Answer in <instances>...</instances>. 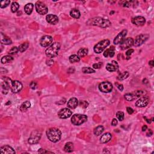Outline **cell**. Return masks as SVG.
<instances>
[{
	"instance_id": "f35d334b",
	"label": "cell",
	"mask_w": 154,
	"mask_h": 154,
	"mask_svg": "<svg viewBox=\"0 0 154 154\" xmlns=\"http://www.w3.org/2000/svg\"><path fill=\"white\" fill-rule=\"evenodd\" d=\"M116 116H117V118L119 119V120L122 121V120H123L124 118H125V114H124L123 112H122V111H118L116 114Z\"/></svg>"
},
{
	"instance_id": "6da1fadb",
	"label": "cell",
	"mask_w": 154,
	"mask_h": 154,
	"mask_svg": "<svg viewBox=\"0 0 154 154\" xmlns=\"http://www.w3.org/2000/svg\"><path fill=\"white\" fill-rule=\"evenodd\" d=\"M87 24L88 25L98 26L102 28H107L111 25V22L109 20L100 17H96L89 19Z\"/></svg>"
},
{
	"instance_id": "5b68a950",
	"label": "cell",
	"mask_w": 154,
	"mask_h": 154,
	"mask_svg": "<svg viewBox=\"0 0 154 154\" xmlns=\"http://www.w3.org/2000/svg\"><path fill=\"white\" fill-rule=\"evenodd\" d=\"M146 94V91L144 90H137L131 93H127L125 95L126 100L128 101H133L137 98L144 96Z\"/></svg>"
},
{
	"instance_id": "83f0119b",
	"label": "cell",
	"mask_w": 154,
	"mask_h": 154,
	"mask_svg": "<svg viewBox=\"0 0 154 154\" xmlns=\"http://www.w3.org/2000/svg\"><path fill=\"white\" fill-rule=\"evenodd\" d=\"M1 43L4 44V45H10L12 44V42L11 39L8 37H7L6 36H4V35L3 34V33L1 34Z\"/></svg>"
},
{
	"instance_id": "f907efd6",
	"label": "cell",
	"mask_w": 154,
	"mask_h": 154,
	"mask_svg": "<svg viewBox=\"0 0 154 154\" xmlns=\"http://www.w3.org/2000/svg\"><path fill=\"white\" fill-rule=\"evenodd\" d=\"M46 64H48V66H51L52 65H53L54 64V61L53 60H47V62H46Z\"/></svg>"
},
{
	"instance_id": "7dc6e473",
	"label": "cell",
	"mask_w": 154,
	"mask_h": 154,
	"mask_svg": "<svg viewBox=\"0 0 154 154\" xmlns=\"http://www.w3.org/2000/svg\"><path fill=\"white\" fill-rule=\"evenodd\" d=\"M127 111L129 114H132L133 113H134V111L133 109L131 108V107H127Z\"/></svg>"
},
{
	"instance_id": "f546056e",
	"label": "cell",
	"mask_w": 154,
	"mask_h": 154,
	"mask_svg": "<svg viewBox=\"0 0 154 154\" xmlns=\"http://www.w3.org/2000/svg\"><path fill=\"white\" fill-rule=\"evenodd\" d=\"M104 130V127L100 125V126H98L96 128H95L93 131V133L94 134V135H97V136H99L102 133H103Z\"/></svg>"
},
{
	"instance_id": "3957f363",
	"label": "cell",
	"mask_w": 154,
	"mask_h": 154,
	"mask_svg": "<svg viewBox=\"0 0 154 154\" xmlns=\"http://www.w3.org/2000/svg\"><path fill=\"white\" fill-rule=\"evenodd\" d=\"M61 44L60 42H54L46 50V55L49 58H54L57 56L60 50Z\"/></svg>"
},
{
	"instance_id": "8992f818",
	"label": "cell",
	"mask_w": 154,
	"mask_h": 154,
	"mask_svg": "<svg viewBox=\"0 0 154 154\" xmlns=\"http://www.w3.org/2000/svg\"><path fill=\"white\" fill-rule=\"evenodd\" d=\"M110 43V40L108 39H105L99 42L94 46V51L96 54H100L106 48Z\"/></svg>"
},
{
	"instance_id": "e0dca14e",
	"label": "cell",
	"mask_w": 154,
	"mask_h": 154,
	"mask_svg": "<svg viewBox=\"0 0 154 154\" xmlns=\"http://www.w3.org/2000/svg\"><path fill=\"white\" fill-rule=\"evenodd\" d=\"M127 30H123L120 33H119L118 36H117L116 38H114V44L118 45V44L121 43V42L123 41L124 39H125V36H127Z\"/></svg>"
},
{
	"instance_id": "cb8c5ba5",
	"label": "cell",
	"mask_w": 154,
	"mask_h": 154,
	"mask_svg": "<svg viewBox=\"0 0 154 154\" xmlns=\"http://www.w3.org/2000/svg\"><path fill=\"white\" fill-rule=\"evenodd\" d=\"M115 54V48L114 46H111L110 48L105 50L104 53V56L105 57H113Z\"/></svg>"
},
{
	"instance_id": "ee69618b",
	"label": "cell",
	"mask_w": 154,
	"mask_h": 154,
	"mask_svg": "<svg viewBox=\"0 0 154 154\" xmlns=\"http://www.w3.org/2000/svg\"><path fill=\"white\" fill-rule=\"evenodd\" d=\"M36 86H37V83L36 82H35V81H32V82L30 83V88L32 89H36Z\"/></svg>"
},
{
	"instance_id": "e575fe53",
	"label": "cell",
	"mask_w": 154,
	"mask_h": 154,
	"mask_svg": "<svg viewBox=\"0 0 154 154\" xmlns=\"http://www.w3.org/2000/svg\"><path fill=\"white\" fill-rule=\"evenodd\" d=\"M29 46V43L28 42H24V43H22L19 46V51L21 52V53H23V52L25 51L27 49V48H28Z\"/></svg>"
},
{
	"instance_id": "7402d4cb",
	"label": "cell",
	"mask_w": 154,
	"mask_h": 154,
	"mask_svg": "<svg viewBox=\"0 0 154 154\" xmlns=\"http://www.w3.org/2000/svg\"><path fill=\"white\" fill-rule=\"evenodd\" d=\"M112 138V135L110 133H107L102 135L100 138V142L101 143H107L111 140Z\"/></svg>"
},
{
	"instance_id": "c3c4849f",
	"label": "cell",
	"mask_w": 154,
	"mask_h": 154,
	"mask_svg": "<svg viewBox=\"0 0 154 154\" xmlns=\"http://www.w3.org/2000/svg\"><path fill=\"white\" fill-rule=\"evenodd\" d=\"M118 120L116 119H113L112 122H111V125L112 126H116L118 125Z\"/></svg>"
},
{
	"instance_id": "f1b7e54d",
	"label": "cell",
	"mask_w": 154,
	"mask_h": 154,
	"mask_svg": "<svg viewBox=\"0 0 154 154\" xmlns=\"http://www.w3.org/2000/svg\"><path fill=\"white\" fill-rule=\"evenodd\" d=\"M31 107V103L29 101H25L24 102V103H22V104L21 105V107H20V110L22 112H24V111H26L28 110V109L30 108Z\"/></svg>"
},
{
	"instance_id": "bcb514c9",
	"label": "cell",
	"mask_w": 154,
	"mask_h": 154,
	"mask_svg": "<svg viewBox=\"0 0 154 154\" xmlns=\"http://www.w3.org/2000/svg\"><path fill=\"white\" fill-rule=\"evenodd\" d=\"M133 53H134V49H129L127 51V53H126V55H127V56H130V55L132 54Z\"/></svg>"
},
{
	"instance_id": "f5cc1de1",
	"label": "cell",
	"mask_w": 154,
	"mask_h": 154,
	"mask_svg": "<svg viewBox=\"0 0 154 154\" xmlns=\"http://www.w3.org/2000/svg\"><path fill=\"white\" fill-rule=\"evenodd\" d=\"M143 118L144 119H145V120H146V122H147L148 123H151V120H150V119H147V118H146V117H144V118Z\"/></svg>"
},
{
	"instance_id": "277c9868",
	"label": "cell",
	"mask_w": 154,
	"mask_h": 154,
	"mask_svg": "<svg viewBox=\"0 0 154 154\" xmlns=\"http://www.w3.org/2000/svg\"><path fill=\"white\" fill-rule=\"evenodd\" d=\"M87 120V116L84 114H77L72 116L71 122L74 125L78 126L86 122Z\"/></svg>"
},
{
	"instance_id": "4fadbf2b",
	"label": "cell",
	"mask_w": 154,
	"mask_h": 154,
	"mask_svg": "<svg viewBox=\"0 0 154 154\" xmlns=\"http://www.w3.org/2000/svg\"><path fill=\"white\" fill-rule=\"evenodd\" d=\"M52 42H53V38L48 35L42 37L40 40V45L42 47H47L52 43Z\"/></svg>"
},
{
	"instance_id": "ab89813d",
	"label": "cell",
	"mask_w": 154,
	"mask_h": 154,
	"mask_svg": "<svg viewBox=\"0 0 154 154\" xmlns=\"http://www.w3.org/2000/svg\"><path fill=\"white\" fill-rule=\"evenodd\" d=\"M19 51V48L16 47V46H14V47H13L12 48V49H11L10 51L9 52V54H15L18 53V52Z\"/></svg>"
},
{
	"instance_id": "44dd1931",
	"label": "cell",
	"mask_w": 154,
	"mask_h": 154,
	"mask_svg": "<svg viewBox=\"0 0 154 154\" xmlns=\"http://www.w3.org/2000/svg\"><path fill=\"white\" fill-rule=\"evenodd\" d=\"M0 151H1V153H12V154L15 153V151H14V149H13L11 146L9 145H5V146H1Z\"/></svg>"
},
{
	"instance_id": "816d5d0a",
	"label": "cell",
	"mask_w": 154,
	"mask_h": 154,
	"mask_svg": "<svg viewBox=\"0 0 154 154\" xmlns=\"http://www.w3.org/2000/svg\"><path fill=\"white\" fill-rule=\"evenodd\" d=\"M147 129H148V127L146 125H144V126H143V127H142V131H146V130H147Z\"/></svg>"
},
{
	"instance_id": "4316f807",
	"label": "cell",
	"mask_w": 154,
	"mask_h": 154,
	"mask_svg": "<svg viewBox=\"0 0 154 154\" xmlns=\"http://www.w3.org/2000/svg\"><path fill=\"white\" fill-rule=\"evenodd\" d=\"M74 144L72 142H68L65 144L64 147V151L66 152H72L74 151Z\"/></svg>"
},
{
	"instance_id": "4dcf8cb0",
	"label": "cell",
	"mask_w": 154,
	"mask_h": 154,
	"mask_svg": "<svg viewBox=\"0 0 154 154\" xmlns=\"http://www.w3.org/2000/svg\"><path fill=\"white\" fill-rule=\"evenodd\" d=\"M88 52L89 51L87 48H81V49L78 51V55L79 57H84L87 55Z\"/></svg>"
},
{
	"instance_id": "f6af8a7d",
	"label": "cell",
	"mask_w": 154,
	"mask_h": 154,
	"mask_svg": "<svg viewBox=\"0 0 154 154\" xmlns=\"http://www.w3.org/2000/svg\"><path fill=\"white\" fill-rule=\"evenodd\" d=\"M38 152L40 153H53V152H51L47 151H46V150L44 149H40L38 151Z\"/></svg>"
},
{
	"instance_id": "b9f144b4",
	"label": "cell",
	"mask_w": 154,
	"mask_h": 154,
	"mask_svg": "<svg viewBox=\"0 0 154 154\" xmlns=\"http://www.w3.org/2000/svg\"><path fill=\"white\" fill-rule=\"evenodd\" d=\"M102 66V63L99 62L98 63H94L93 64V68L94 69H99L101 68V66Z\"/></svg>"
},
{
	"instance_id": "d6a6232c",
	"label": "cell",
	"mask_w": 154,
	"mask_h": 154,
	"mask_svg": "<svg viewBox=\"0 0 154 154\" xmlns=\"http://www.w3.org/2000/svg\"><path fill=\"white\" fill-rule=\"evenodd\" d=\"M129 75V72H127V71L122 72V73L120 74L119 75H118V80H120V81L124 80V79H125L126 78H127L128 77Z\"/></svg>"
},
{
	"instance_id": "1f68e13d",
	"label": "cell",
	"mask_w": 154,
	"mask_h": 154,
	"mask_svg": "<svg viewBox=\"0 0 154 154\" xmlns=\"http://www.w3.org/2000/svg\"><path fill=\"white\" fill-rule=\"evenodd\" d=\"M13 60V58L12 56H10V55H5V56H4L1 58V62L3 64H5L12 62Z\"/></svg>"
},
{
	"instance_id": "8fae6325",
	"label": "cell",
	"mask_w": 154,
	"mask_h": 154,
	"mask_svg": "<svg viewBox=\"0 0 154 154\" xmlns=\"http://www.w3.org/2000/svg\"><path fill=\"white\" fill-rule=\"evenodd\" d=\"M134 39L132 38H128L124 39L121 43H120V48L122 50H125L128 48H129L133 45Z\"/></svg>"
},
{
	"instance_id": "2e32d148",
	"label": "cell",
	"mask_w": 154,
	"mask_h": 154,
	"mask_svg": "<svg viewBox=\"0 0 154 154\" xmlns=\"http://www.w3.org/2000/svg\"><path fill=\"white\" fill-rule=\"evenodd\" d=\"M12 81L11 79L8 77H5L3 79V81L1 83V86L2 88L4 90H5V93H7L9 89H11V87H12Z\"/></svg>"
},
{
	"instance_id": "db71d44e",
	"label": "cell",
	"mask_w": 154,
	"mask_h": 154,
	"mask_svg": "<svg viewBox=\"0 0 154 154\" xmlns=\"http://www.w3.org/2000/svg\"><path fill=\"white\" fill-rule=\"evenodd\" d=\"M152 135V131L151 129H149V133L147 134V135L148 136H151Z\"/></svg>"
},
{
	"instance_id": "8d00e7d4",
	"label": "cell",
	"mask_w": 154,
	"mask_h": 154,
	"mask_svg": "<svg viewBox=\"0 0 154 154\" xmlns=\"http://www.w3.org/2000/svg\"><path fill=\"white\" fill-rule=\"evenodd\" d=\"M82 71L85 74H92L95 72V70H94L93 68H91L90 67H84L82 69Z\"/></svg>"
},
{
	"instance_id": "7bdbcfd3",
	"label": "cell",
	"mask_w": 154,
	"mask_h": 154,
	"mask_svg": "<svg viewBox=\"0 0 154 154\" xmlns=\"http://www.w3.org/2000/svg\"><path fill=\"white\" fill-rule=\"evenodd\" d=\"M79 105H80L82 107H83V108H87V107H88V103L85 101H80V102H79Z\"/></svg>"
},
{
	"instance_id": "5bb4252c",
	"label": "cell",
	"mask_w": 154,
	"mask_h": 154,
	"mask_svg": "<svg viewBox=\"0 0 154 154\" xmlns=\"http://www.w3.org/2000/svg\"><path fill=\"white\" fill-rule=\"evenodd\" d=\"M149 98L148 96H143L141 97L135 103V106L137 107H144L147 106L149 103Z\"/></svg>"
},
{
	"instance_id": "74e56055",
	"label": "cell",
	"mask_w": 154,
	"mask_h": 154,
	"mask_svg": "<svg viewBox=\"0 0 154 154\" xmlns=\"http://www.w3.org/2000/svg\"><path fill=\"white\" fill-rule=\"evenodd\" d=\"M10 0H4V1H1L0 2V7L1 9H4L7 7L10 4Z\"/></svg>"
},
{
	"instance_id": "681fc988",
	"label": "cell",
	"mask_w": 154,
	"mask_h": 154,
	"mask_svg": "<svg viewBox=\"0 0 154 154\" xmlns=\"http://www.w3.org/2000/svg\"><path fill=\"white\" fill-rule=\"evenodd\" d=\"M116 85L117 86V87H118L119 90H120V91H123V85H122V84H118V83H116Z\"/></svg>"
},
{
	"instance_id": "9c48e42d",
	"label": "cell",
	"mask_w": 154,
	"mask_h": 154,
	"mask_svg": "<svg viewBox=\"0 0 154 154\" xmlns=\"http://www.w3.org/2000/svg\"><path fill=\"white\" fill-rule=\"evenodd\" d=\"M149 38V34H140L138 35V36L136 37V38L135 39V40H134V44L133 45L135 46H141L145 42L146 40L148 39V38Z\"/></svg>"
},
{
	"instance_id": "ffe728a7",
	"label": "cell",
	"mask_w": 154,
	"mask_h": 154,
	"mask_svg": "<svg viewBox=\"0 0 154 154\" xmlns=\"http://www.w3.org/2000/svg\"><path fill=\"white\" fill-rule=\"evenodd\" d=\"M46 20L48 23L51 24L52 25H55V24H57L59 21L58 16L52 14H48V15L46 16Z\"/></svg>"
},
{
	"instance_id": "11a10c76",
	"label": "cell",
	"mask_w": 154,
	"mask_h": 154,
	"mask_svg": "<svg viewBox=\"0 0 154 154\" xmlns=\"http://www.w3.org/2000/svg\"><path fill=\"white\" fill-rule=\"evenodd\" d=\"M149 65H150V66H152V67H153V66H154V63H153V60L150 61L149 63Z\"/></svg>"
},
{
	"instance_id": "30bf717a",
	"label": "cell",
	"mask_w": 154,
	"mask_h": 154,
	"mask_svg": "<svg viewBox=\"0 0 154 154\" xmlns=\"http://www.w3.org/2000/svg\"><path fill=\"white\" fill-rule=\"evenodd\" d=\"M99 89L103 93H109L113 90V85L108 81H104L99 84Z\"/></svg>"
},
{
	"instance_id": "ba28073f",
	"label": "cell",
	"mask_w": 154,
	"mask_h": 154,
	"mask_svg": "<svg viewBox=\"0 0 154 154\" xmlns=\"http://www.w3.org/2000/svg\"><path fill=\"white\" fill-rule=\"evenodd\" d=\"M35 8H36V12L41 15L46 14L48 12L47 6L41 1L36 2V4H35Z\"/></svg>"
},
{
	"instance_id": "60d3db41",
	"label": "cell",
	"mask_w": 154,
	"mask_h": 154,
	"mask_svg": "<svg viewBox=\"0 0 154 154\" xmlns=\"http://www.w3.org/2000/svg\"><path fill=\"white\" fill-rule=\"evenodd\" d=\"M131 3H133V1H126L123 2V6L126 7H129L131 6Z\"/></svg>"
},
{
	"instance_id": "9a60e30c",
	"label": "cell",
	"mask_w": 154,
	"mask_h": 154,
	"mask_svg": "<svg viewBox=\"0 0 154 154\" xmlns=\"http://www.w3.org/2000/svg\"><path fill=\"white\" fill-rule=\"evenodd\" d=\"M72 115V111H70L69 108H64L59 111L58 113V116L60 119H65L70 118V116Z\"/></svg>"
},
{
	"instance_id": "d4e9b609",
	"label": "cell",
	"mask_w": 154,
	"mask_h": 154,
	"mask_svg": "<svg viewBox=\"0 0 154 154\" xmlns=\"http://www.w3.org/2000/svg\"><path fill=\"white\" fill-rule=\"evenodd\" d=\"M70 15L72 16V18H75V19H78V18H80L81 13L78 10V9H74L71 10L70 12Z\"/></svg>"
},
{
	"instance_id": "ac0fdd59",
	"label": "cell",
	"mask_w": 154,
	"mask_h": 154,
	"mask_svg": "<svg viewBox=\"0 0 154 154\" xmlns=\"http://www.w3.org/2000/svg\"><path fill=\"white\" fill-rule=\"evenodd\" d=\"M145 22V18L143 16H136L132 19V23L137 26H143Z\"/></svg>"
},
{
	"instance_id": "d590c367",
	"label": "cell",
	"mask_w": 154,
	"mask_h": 154,
	"mask_svg": "<svg viewBox=\"0 0 154 154\" xmlns=\"http://www.w3.org/2000/svg\"><path fill=\"white\" fill-rule=\"evenodd\" d=\"M19 8V4L16 2H13L12 5H11V11L12 13H15L18 10Z\"/></svg>"
},
{
	"instance_id": "d6986e66",
	"label": "cell",
	"mask_w": 154,
	"mask_h": 154,
	"mask_svg": "<svg viewBox=\"0 0 154 154\" xmlns=\"http://www.w3.org/2000/svg\"><path fill=\"white\" fill-rule=\"evenodd\" d=\"M106 69L109 72H116L119 69L118 63L116 61H112L111 63H108L106 66Z\"/></svg>"
},
{
	"instance_id": "52a82bcc",
	"label": "cell",
	"mask_w": 154,
	"mask_h": 154,
	"mask_svg": "<svg viewBox=\"0 0 154 154\" xmlns=\"http://www.w3.org/2000/svg\"><path fill=\"white\" fill-rule=\"evenodd\" d=\"M42 134L40 131L34 130L31 133L30 136L28 138V143L30 144H34L38 143L41 138Z\"/></svg>"
},
{
	"instance_id": "484cf974",
	"label": "cell",
	"mask_w": 154,
	"mask_h": 154,
	"mask_svg": "<svg viewBox=\"0 0 154 154\" xmlns=\"http://www.w3.org/2000/svg\"><path fill=\"white\" fill-rule=\"evenodd\" d=\"M33 7H34V5H33L32 3L27 4H26L25 6L24 7V11H25L26 13L30 15V14H31V13L33 12Z\"/></svg>"
},
{
	"instance_id": "7a4b0ae2",
	"label": "cell",
	"mask_w": 154,
	"mask_h": 154,
	"mask_svg": "<svg viewBox=\"0 0 154 154\" xmlns=\"http://www.w3.org/2000/svg\"><path fill=\"white\" fill-rule=\"evenodd\" d=\"M46 135L48 138L53 143H56L60 140L62 137V133L60 129L56 128H51L46 131Z\"/></svg>"
},
{
	"instance_id": "836d02e7",
	"label": "cell",
	"mask_w": 154,
	"mask_h": 154,
	"mask_svg": "<svg viewBox=\"0 0 154 154\" xmlns=\"http://www.w3.org/2000/svg\"><path fill=\"white\" fill-rule=\"evenodd\" d=\"M80 61V57L77 55H72L69 57V62L72 63H77Z\"/></svg>"
},
{
	"instance_id": "7c38bea8",
	"label": "cell",
	"mask_w": 154,
	"mask_h": 154,
	"mask_svg": "<svg viewBox=\"0 0 154 154\" xmlns=\"http://www.w3.org/2000/svg\"><path fill=\"white\" fill-rule=\"evenodd\" d=\"M22 88H23V86H22V83L19 82V81L15 80L12 81L11 90L13 93H19V92H21Z\"/></svg>"
},
{
	"instance_id": "603a6c76",
	"label": "cell",
	"mask_w": 154,
	"mask_h": 154,
	"mask_svg": "<svg viewBox=\"0 0 154 154\" xmlns=\"http://www.w3.org/2000/svg\"><path fill=\"white\" fill-rule=\"evenodd\" d=\"M78 105V101L77 98H72L69 100L68 102V107L71 109H74Z\"/></svg>"
}]
</instances>
